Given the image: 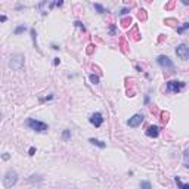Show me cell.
Masks as SVG:
<instances>
[{"label":"cell","mask_w":189,"mask_h":189,"mask_svg":"<svg viewBox=\"0 0 189 189\" xmlns=\"http://www.w3.org/2000/svg\"><path fill=\"white\" fill-rule=\"evenodd\" d=\"M139 19H142V21H146V12H145L143 9H142V11H139Z\"/></svg>","instance_id":"22"},{"label":"cell","mask_w":189,"mask_h":189,"mask_svg":"<svg viewBox=\"0 0 189 189\" xmlns=\"http://www.w3.org/2000/svg\"><path fill=\"white\" fill-rule=\"evenodd\" d=\"M174 5H176V2H170L168 5H166V9H171V7H174Z\"/></svg>","instance_id":"27"},{"label":"cell","mask_w":189,"mask_h":189,"mask_svg":"<svg viewBox=\"0 0 189 189\" xmlns=\"http://www.w3.org/2000/svg\"><path fill=\"white\" fill-rule=\"evenodd\" d=\"M174 180H176V183H177L179 189H189V183H183L182 180H180V177H179V176H176V177H174Z\"/></svg>","instance_id":"10"},{"label":"cell","mask_w":189,"mask_h":189,"mask_svg":"<svg viewBox=\"0 0 189 189\" xmlns=\"http://www.w3.org/2000/svg\"><path fill=\"white\" fill-rule=\"evenodd\" d=\"M183 87H185V83H183V81H176V80L168 81L167 86H166V89H167L168 92H173V93H179Z\"/></svg>","instance_id":"4"},{"label":"cell","mask_w":189,"mask_h":189,"mask_svg":"<svg viewBox=\"0 0 189 189\" xmlns=\"http://www.w3.org/2000/svg\"><path fill=\"white\" fill-rule=\"evenodd\" d=\"M34 154H36V148H34V146H31V148H30V151H28V155H31V157H33Z\"/></svg>","instance_id":"28"},{"label":"cell","mask_w":189,"mask_h":189,"mask_svg":"<svg viewBox=\"0 0 189 189\" xmlns=\"http://www.w3.org/2000/svg\"><path fill=\"white\" fill-rule=\"evenodd\" d=\"M74 25H75V27H79V28H81L83 31H86V28H84V25H83V24H81L80 21H75V22H74Z\"/></svg>","instance_id":"24"},{"label":"cell","mask_w":189,"mask_h":189,"mask_svg":"<svg viewBox=\"0 0 189 189\" xmlns=\"http://www.w3.org/2000/svg\"><path fill=\"white\" fill-rule=\"evenodd\" d=\"M39 7H40V9H41V13L43 15H47V2H41L40 5H39Z\"/></svg>","instance_id":"15"},{"label":"cell","mask_w":189,"mask_h":189,"mask_svg":"<svg viewBox=\"0 0 189 189\" xmlns=\"http://www.w3.org/2000/svg\"><path fill=\"white\" fill-rule=\"evenodd\" d=\"M157 62H158V65H160L161 68H164L166 71H173V70H174L173 61H171L168 56H166V55H160V56L157 58Z\"/></svg>","instance_id":"3"},{"label":"cell","mask_w":189,"mask_h":189,"mask_svg":"<svg viewBox=\"0 0 189 189\" xmlns=\"http://www.w3.org/2000/svg\"><path fill=\"white\" fill-rule=\"evenodd\" d=\"M89 121H90V124H93L94 127H100L102 123H104V117H102L100 112H94V114L90 115Z\"/></svg>","instance_id":"8"},{"label":"cell","mask_w":189,"mask_h":189,"mask_svg":"<svg viewBox=\"0 0 189 189\" xmlns=\"http://www.w3.org/2000/svg\"><path fill=\"white\" fill-rule=\"evenodd\" d=\"M128 12H130V9H127V7H124V9H121V11H120L118 13H120V15H126V13H128Z\"/></svg>","instance_id":"25"},{"label":"cell","mask_w":189,"mask_h":189,"mask_svg":"<svg viewBox=\"0 0 189 189\" xmlns=\"http://www.w3.org/2000/svg\"><path fill=\"white\" fill-rule=\"evenodd\" d=\"M160 134V128L157 126H149L146 128V136L148 137H157Z\"/></svg>","instance_id":"9"},{"label":"cell","mask_w":189,"mask_h":189,"mask_svg":"<svg viewBox=\"0 0 189 189\" xmlns=\"http://www.w3.org/2000/svg\"><path fill=\"white\" fill-rule=\"evenodd\" d=\"M111 34H115V25H111Z\"/></svg>","instance_id":"29"},{"label":"cell","mask_w":189,"mask_h":189,"mask_svg":"<svg viewBox=\"0 0 189 189\" xmlns=\"http://www.w3.org/2000/svg\"><path fill=\"white\" fill-rule=\"evenodd\" d=\"M16 182H18V173H16L15 170H7L6 171V174H5V177H3V185H5V188L6 189H11L12 186H15L16 185Z\"/></svg>","instance_id":"1"},{"label":"cell","mask_w":189,"mask_h":189,"mask_svg":"<svg viewBox=\"0 0 189 189\" xmlns=\"http://www.w3.org/2000/svg\"><path fill=\"white\" fill-rule=\"evenodd\" d=\"M143 118H145L143 114H136L130 120H127V126H130V127H139L142 124V121H143Z\"/></svg>","instance_id":"7"},{"label":"cell","mask_w":189,"mask_h":189,"mask_svg":"<svg viewBox=\"0 0 189 189\" xmlns=\"http://www.w3.org/2000/svg\"><path fill=\"white\" fill-rule=\"evenodd\" d=\"M59 62H61V61H59V58H55V61H53V64H55V65H59Z\"/></svg>","instance_id":"30"},{"label":"cell","mask_w":189,"mask_h":189,"mask_svg":"<svg viewBox=\"0 0 189 189\" xmlns=\"http://www.w3.org/2000/svg\"><path fill=\"white\" fill-rule=\"evenodd\" d=\"M182 3L183 5H189V0H182Z\"/></svg>","instance_id":"33"},{"label":"cell","mask_w":189,"mask_h":189,"mask_svg":"<svg viewBox=\"0 0 189 189\" xmlns=\"http://www.w3.org/2000/svg\"><path fill=\"white\" fill-rule=\"evenodd\" d=\"M22 65H24V56L21 53H15L11 58V67L13 70H21Z\"/></svg>","instance_id":"5"},{"label":"cell","mask_w":189,"mask_h":189,"mask_svg":"<svg viewBox=\"0 0 189 189\" xmlns=\"http://www.w3.org/2000/svg\"><path fill=\"white\" fill-rule=\"evenodd\" d=\"M93 6H94V9L98 11V13H105V12H106V9H105V7L102 6V5H99V3H94Z\"/></svg>","instance_id":"16"},{"label":"cell","mask_w":189,"mask_h":189,"mask_svg":"<svg viewBox=\"0 0 189 189\" xmlns=\"http://www.w3.org/2000/svg\"><path fill=\"white\" fill-rule=\"evenodd\" d=\"M89 79H90V81H92L93 84H99V77H98V75L90 74V75H89Z\"/></svg>","instance_id":"19"},{"label":"cell","mask_w":189,"mask_h":189,"mask_svg":"<svg viewBox=\"0 0 189 189\" xmlns=\"http://www.w3.org/2000/svg\"><path fill=\"white\" fill-rule=\"evenodd\" d=\"M176 53L180 59H189V46L188 45H179L176 47Z\"/></svg>","instance_id":"6"},{"label":"cell","mask_w":189,"mask_h":189,"mask_svg":"<svg viewBox=\"0 0 189 189\" xmlns=\"http://www.w3.org/2000/svg\"><path fill=\"white\" fill-rule=\"evenodd\" d=\"M120 24H121V27H123V28H127L128 25L132 24V16H127V18H123Z\"/></svg>","instance_id":"13"},{"label":"cell","mask_w":189,"mask_h":189,"mask_svg":"<svg viewBox=\"0 0 189 189\" xmlns=\"http://www.w3.org/2000/svg\"><path fill=\"white\" fill-rule=\"evenodd\" d=\"M71 137V132L70 130H64V133H62V139L64 140H68Z\"/></svg>","instance_id":"21"},{"label":"cell","mask_w":189,"mask_h":189,"mask_svg":"<svg viewBox=\"0 0 189 189\" xmlns=\"http://www.w3.org/2000/svg\"><path fill=\"white\" fill-rule=\"evenodd\" d=\"M3 160H9V154H3Z\"/></svg>","instance_id":"32"},{"label":"cell","mask_w":189,"mask_h":189,"mask_svg":"<svg viewBox=\"0 0 189 189\" xmlns=\"http://www.w3.org/2000/svg\"><path fill=\"white\" fill-rule=\"evenodd\" d=\"M89 142L92 145H96V146H99V148H105V143L102 142V140H99V139H94V137H90Z\"/></svg>","instance_id":"12"},{"label":"cell","mask_w":189,"mask_h":189,"mask_svg":"<svg viewBox=\"0 0 189 189\" xmlns=\"http://www.w3.org/2000/svg\"><path fill=\"white\" fill-rule=\"evenodd\" d=\"M186 167H188V168H189V164H188V166H186Z\"/></svg>","instance_id":"34"},{"label":"cell","mask_w":189,"mask_h":189,"mask_svg":"<svg viewBox=\"0 0 189 189\" xmlns=\"http://www.w3.org/2000/svg\"><path fill=\"white\" fill-rule=\"evenodd\" d=\"M27 126L31 128V130L37 132V133H43V132H46L49 128V126L46 123L39 121V120H34V118H28L27 120Z\"/></svg>","instance_id":"2"},{"label":"cell","mask_w":189,"mask_h":189,"mask_svg":"<svg viewBox=\"0 0 189 189\" xmlns=\"http://www.w3.org/2000/svg\"><path fill=\"white\" fill-rule=\"evenodd\" d=\"M31 37H33V41L36 43V40H37V33H36V30H34V28H31Z\"/></svg>","instance_id":"23"},{"label":"cell","mask_w":189,"mask_h":189,"mask_svg":"<svg viewBox=\"0 0 189 189\" xmlns=\"http://www.w3.org/2000/svg\"><path fill=\"white\" fill-rule=\"evenodd\" d=\"M186 30H189V22H185L183 25H180V27H177V34H183Z\"/></svg>","instance_id":"14"},{"label":"cell","mask_w":189,"mask_h":189,"mask_svg":"<svg viewBox=\"0 0 189 189\" xmlns=\"http://www.w3.org/2000/svg\"><path fill=\"white\" fill-rule=\"evenodd\" d=\"M6 19H7V18H6V16H5V15H2V16H0V21H2V22H5Z\"/></svg>","instance_id":"31"},{"label":"cell","mask_w":189,"mask_h":189,"mask_svg":"<svg viewBox=\"0 0 189 189\" xmlns=\"http://www.w3.org/2000/svg\"><path fill=\"white\" fill-rule=\"evenodd\" d=\"M128 37H133L134 40H139V33H137V25H134V27L132 28V31L128 33Z\"/></svg>","instance_id":"11"},{"label":"cell","mask_w":189,"mask_h":189,"mask_svg":"<svg viewBox=\"0 0 189 189\" xmlns=\"http://www.w3.org/2000/svg\"><path fill=\"white\" fill-rule=\"evenodd\" d=\"M160 120H161V123H162V124H166V123L168 121V114L162 111V112H161V118H160Z\"/></svg>","instance_id":"18"},{"label":"cell","mask_w":189,"mask_h":189,"mask_svg":"<svg viewBox=\"0 0 189 189\" xmlns=\"http://www.w3.org/2000/svg\"><path fill=\"white\" fill-rule=\"evenodd\" d=\"M140 189H152L151 183L146 182V180H143V182H140Z\"/></svg>","instance_id":"20"},{"label":"cell","mask_w":189,"mask_h":189,"mask_svg":"<svg viewBox=\"0 0 189 189\" xmlns=\"http://www.w3.org/2000/svg\"><path fill=\"white\" fill-rule=\"evenodd\" d=\"M93 47H94L93 45H89V46H87V53H89V55L93 53Z\"/></svg>","instance_id":"26"},{"label":"cell","mask_w":189,"mask_h":189,"mask_svg":"<svg viewBox=\"0 0 189 189\" xmlns=\"http://www.w3.org/2000/svg\"><path fill=\"white\" fill-rule=\"evenodd\" d=\"M25 30H27V27H25V25L22 24V25H18V27L15 28V34L16 36H18V34H21V33H24Z\"/></svg>","instance_id":"17"}]
</instances>
